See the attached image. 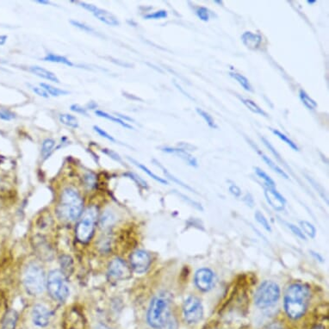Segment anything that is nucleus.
Segmentation results:
<instances>
[{
    "label": "nucleus",
    "instance_id": "obj_1",
    "mask_svg": "<svg viewBox=\"0 0 329 329\" xmlns=\"http://www.w3.org/2000/svg\"><path fill=\"white\" fill-rule=\"evenodd\" d=\"M310 288L304 284H293L284 295V310L291 319H299L306 313L310 304Z\"/></svg>",
    "mask_w": 329,
    "mask_h": 329
},
{
    "label": "nucleus",
    "instance_id": "obj_2",
    "mask_svg": "<svg viewBox=\"0 0 329 329\" xmlns=\"http://www.w3.org/2000/svg\"><path fill=\"white\" fill-rule=\"evenodd\" d=\"M171 316V302L166 293L155 295L150 303L146 320L153 328L161 329L168 323Z\"/></svg>",
    "mask_w": 329,
    "mask_h": 329
},
{
    "label": "nucleus",
    "instance_id": "obj_3",
    "mask_svg": "<svg viewBox=\"0 0 329 329\" xmlns=\"http://www.w3.org/2000/svg\"><path fill=\"white\" fill-rule=\"evenodd\" d=\"M83 201L75 189L66 188L62 192L59 204V214L62 218L69 222L78 219L82 215Z\"/></svg>",
    "mask_w": 329,
    "mask_h": 329
},
{
    "label": "nucleus",
    "instance_id": "obj_4",
    "mask_svg": "<svg viewBox=\"0 0 329 329\" xmlns=\"http://www.w3.org/2000/svg\"><path fill=\"white\" fill-rule=\"evenodd\" d=\"M23 284L27 292L31 295L42 294L46 287L44 271L37 263H31L25 268L23 273Z\"/></svg>",
    "mask_w": 329,
    "mask_h": 329
},
{
    "label": "nucleus",
    "instance_id": "obj_5",
    "mask_svg": "<svg viewBox=\"0 0 329 329\" xmlns=\"http://www.w3.org/2000/svg\"><path fill=\"white\" fill-rule=\"evenodd\" d=\"M280 297V288L275 282L264 281L254 295V303L260 309H267L275 305Z\"/></svg>",
    "mask_w": 329,
    "mask_h": 329
},
{
    "label": "nucleus",
    "instance_id": "obj_6",
    "mask_svg": "<svg viewBox=\"0 0 329 329\" xmlns=\"http://www.w3.org/2000/svg\"><path fill=\"white\" fill-rule=\"evenodd\" d=\"M98 217V210L92 206L86 208L80 216L76 227V238L81 243H87L93 237Z\"/></svg>",
    "mask_w": 329,
    "mask_h": 329
},
{
    "label": "nucleus",
    "instance_id": "obj_7",
    "mask_svg": "<svg viewBox=\"0 0 329 329\" xmlns=\"http://www.w3.org/2000/svg\"><path fill=\"white\" fill-rule=\"evenodd\" d=\"M47 287L51 296L58 302H65L69 295V286L64 273L61 271H52L48 277Z\"/></svg>",
    "mask_w": 329,
    "mask_h": 329
},
{
    "label": "nucleus",
    "instance_id": "obj_8",
    "mask_svg": "<svg viewBox=\"0 0 329 329\" xmlns=\"http://www.w3.org/2000/svg\"><path fill=\"white\" fill-rule=\"evenodd\" d=\"M185 320L189 324L197 323L202 320L203 309L202 303L196 296H189L183 305Z\"/></svg>",
    "mask_w": 329,
    "mask_h": 329
},
{
    "label": "nucleus",
    "instance_id": "obj_9",
    "mask_svg": "<svg viewBox=\"0 0 329 329\" xmlns=\"http://www.w3.org/2000/svg\"><path fill=\"white\" fill-rule=\"evenodd\" d=\"M107 276L110 281H122L131 277V270L123 259H115L109 264Z\"/></svg>",
    "mask_w": 329,
    "mask_h": 329
},
{
    "label": "nucleus",
    "instance_id": "obj_10",
    "mask_svg": "<svg viewBox=\"0 0 329 329\" xmlns=\"http://www.w3.org/2000/svg\"><path fill=\"white\" fill-rule=\"evenodd\" d=\"M130 265L136 273H146L151 264L149 253L144 250H136L130 256Z\"/></svg>",
    "mask_w": 329,
    "mask_h": 329
},
{
    "label": "nucleus",
    "instance_id": "obj_11",
    "mask_svg": "<svg viewBox=\"0 0 329 329\" xmlns=\"http://www.w3.org/2000/svg\"><path fill=\"white\" fill-rule=\"evenodd\" d=\"M216 279L214 273L208 268H202L195 274V284L200 290L207 292L215 286Z\"/></svg>",
    "mask_w": 329,
    "mask_h": 329
},
{
    "label": "nucleus",
    "instance_id": "obj_12",
    "mask_svg": "<svg viewBox=\"0 0 329 329\" xmlns=\"http://www.w3.org/2000/svg\"><path fill=\"white\" fill-rule=\"evenodd\" d=\"M50 311L45 306L37 304L33 308L32 320L37 326H41V327L48 326L49 321H50Z\"/></svg>",
    "mask_w": 329,
    "mask_h": 329
},
{
    "label": "nucleus",
    "instance_id": "obj_13",
    "mask_svg": "<svg viewBox=\"0 0 329 329\" xmlns=\"http://www.w3.org/2000/svg\"><path fill=\"white\" fill-rule=\"evenodd\" d=\"M264 196L266 197L268 203L274 210L278 211H282L284 210L286 200L284 199V197L278 191H276L275 188L265 187Z\"/></svg>",
    "mask_w": 329,
    "mask_h": 329
},
{
    "label": "nucleus",
    "instance_id": "obj_14",
    "mask_svg": "<svg viewBox=\"0 0 329 329\" xmlns=\"http://www.w3.org/2000/svg\"><path fill=\"white\" fill-rule=\"evenodd\" d=\"M242 41L247 48L252 50H256L261 45L262 37L256 33L247 31L242 34Z\"/></svg>",
    "mask_w": 329,
    "mask_h": 329
},
{
    "label": "nucleus",
    "instance_id": "obj_15",
    "mask_svg": "<svg viewBox=\"0 0 329 329\" xmlns=\"http://www.w3.org/2000/svg\"><path fill=\"white\" fill-rule=\"evenodd\" d=\"M93 14L99 21H101L102 23H105L107 25H119V21L117 20V18L114 15L111 14L110 12H107L105 10L97 7L96 10L93 12Z\"/></svg>",
    "mask_w": 329,
    "mask_h": 329
},
{
    "label": "nucleus",
    "instance_id": "obj_16",
    "mask_svg": "<svg viewBox=\"0 0 329 329\" xmlns=\"http://www.w3.org/2000/svg\"><path fill=\"white\" fill-rule=\"evenodd\" d=\"M162 150H163L164 152L167 153V154H173V155L180 156L181 159H183L184 161H186L190 166H197V160L194 157H192V155L186 152L185 149H182V148H172V147H164V148H162Z\"/></svg>",
    "mask_w": 329,
    "mask_h": 329
},
{
    "label": "nucleus",
    "instance_id": "obj_17",
    "mask_svg": "<svg viewBox=\"0 0 329 329\" xmlns=\"http://www.w3.org/2000/svg\"><path fill=\"white\" fill-rule=\"evenodd\" d=\"M29 71L31 73H34L35 75L42 78V79H47L49 81L55 82V83H59V80L57 78L56 75L54 73H52L50 71L47 70L45 68H41L39 66H33L29 68Z\"/></svg>",
    "mask_w": 329,
    "mask_h": 329
},
{
    "label": "nucleus",
    "instance_id": "obj_18",
    "mask_svg": "<svg viewBox=\"0 0 329 329\" xmlns=\"http://www.w3.org/2000/svg\"><path fill=\"white\" fill-rule=\"evenodd\" d=\"M17 321V313L15 310H9L2 322V329H14Z\"/></svg>",
    "mask_w": 329,
    "mask_h": 329
},
{
    "label": "nucleus",
    "instance_id": "obj_19",
    "mask_svg": "<svg viewBox=\"0 0 329 329\" xmlns=\"http://www.w3.org/2000/svg\"><path fill=\"white\" fill-rule=\"evenodd\" d=\"M95 114H96L99 117H103V118L107 119V120H110V121L115 123V124H120L121 126L126 128V129H133V127L130 124L126 123V122L122 120V119L119 118V117H115V115H110L108 113L104 112V111H102V110H96L95 111Z\"/></svg>",
    "mask_w": 329,
    "mask_h": 329
},
{
    "label": "nucleus",
    "instance_id": "obj_20",
    "mask_svg": "<svg viewBox=\"0 0 329 329\" xmlns=\"http://www.w3.org/2000/svg\"><path fill=\"white\" fill-rule=\"evenodd\" d=\"M59 122L66 126L70 127L73 129H76L79 127V121L76 116L71 114H61L59 116Z\"/></svg>",
    "mask_w": 329,
    "mask_h": 329
},
{
    "label": "nucleus",
    "instance_id": "obj_21",
    "mask_svg": "<svg viewBox=\"0 0 329 329\" xmlns=\"http://www.w3.org/2000/svg\"><path fill=\"white\" fill-rule=\"evenodd\" d=\"M257 151H258V153H259V155H261V158L264 160V162L265 163L267 164V166L270 167L271 169H273V171L274 172H277L278 174L280 175V176H282V177H284V178H286V180H288L289 178V176H288L285 172H284V171H283L280 167H279V166H277L274 162H273L272 160H271L270 158L267 157L266 155H264L263 153L260 152L259 151V149H257Z\"/></svg>",
    "mask_w": 329,
    "mask_h": 329
},
{
    "label": "nucleus",
    "instance_id": "obj_22",
    "mask_svg": "<svg viewBox=\"0 0 329 329\" xmlns=\"http://www.w3.org/2000/svg\"><path fill=\"white\" fill-rule=\"evenodd\" d=\"M40 85L50 96L59 97L62 96V95H68V94H69V92H68V91L62 90V89H59V88L54 87L53 85L46 84V83H41Z\"/></svg>",
    "mask_w": 329,
    "mask_h": 329
},
{
    "label": "nucleus",
    "instance_id": "obj_23",
    "mask_svg": "<svg viewBox=\"0 0 329 329\" xmlns=\"http://www.w3.org/2000/svg\"><path fill=\"white\" fill-rule=\"evenodd\" d=\"M43 61H45V62H54V63H59V64H64V65L68 66V67H73V62H71L66 57L62 56V55H57V54H48L43 58Z\"/></svg>",
    "mask_w": 329,
    "mask_h": 329
},
{
    "label": "nucleus",
    "instance_id": "obj_24",
    "mask_svg": "<svg viewBox=\"0 0 329 329\" xmlns=\"http://www.w3.org/2000/svg\"><path fill=\"white\" fill-rule=\"evenodd\" d=\"M115 221V216L112 212L106 211L103 213L101 218H100V227L102 228H110V226L114 224Z\"/></svg>",
    "mask_w": 329,
    "mask_h": 329
},
{
    "label": "nucleus",
    "instance_id": "obj_25",
    "mask_svg": "<svg viewBox=\"0 0 329 329\" xmlns=\"http://www.w3.org/2000/svg\"><path fill=\"white\" fill-rule=\"evenodd\" d=\"M299 97H300V99L301 101L303 102V104L306 106L309 110H314L315 108L317 107V104L316 102L314 100V99H311L308 94H307L305 91L301 90L299 91Z\"/></svg>",
    "mask_w": 329,
    "mask_h": 329
},
{
    "label": "nucleus",
    "instance_id": "obj_26",
    "mask_svg": "<svg viewBox=\"0 0 329 329\" xmlns=\"http://www.w3.org/2000/svg\"><path fill=\"white\" fill-rule=\"evenodd\" d=\"M128 159H129L132 163L135 164V166H137L139 168H141V170H143L144 172H146V174L150 176V177L154 178V180H156L157 182L164 184V185H166V184H167V181H166V180H163L162 177H158L157 175L155 174L154 172H152V171H150L149 169L147 168L146 166H144L142 164L139 163V162L135 161V160H133V159H130V157H128Z\"/></svg>",
    "mask_w": 329,
    "mask_h": 329
},
{
    "label": "nucleus",
    "instance_id": "obj_27",
    "mask_svg": "<svg viewBox=\"0 0 329 329\" xmlns=\"http://www.w3.org/2000/svg\"><path fill=\"white\" fill-rule=\"evenodd\" d=\"M230 76L233 79H235L238 83H239L242 87L244 88L246 91L248 92H253V88L251 85L250 82L248 80L245 76H243L241 73H230Z\"/></svg>",
    "mask_w": 329,
    "mask_h": 329
},
{
    "label": "nucleus",
    "instance_id": "obj_28",
    "mask_svg": "<svg viewBox=\"0 0 329 329\" xmlns=\"http://www.w3.org/2000/svg\"><path fill=\"white\" fill-rule=\"evenodd\" d=\"M242 102L253 113L264 115V116H267L266 112H264V110H262L261 108L259 107V105L253 100L248 99H242Z\"/></svg>",
    "mask_w": 329,
    "mask_h": 329
},
{
    "label": "nucleus",
    "instance_id": "obj_29",
    "mask_svg": "<svg viewBox=\"0 0 329 329\" xmlns=\"http://www.w3.org/2000/svg\"><path fill=\"white\" fill-rule=\"evenodd\" d=\"M54 145H55V141L53 139H46L42 142V157H48L49 154L52 152V150L54 148Z\"/></svg>",
    "mask_w": 329,
    "mask_h": 329
},
{
    "label": "nucleus",
    "instance_id": "obj_30",
    "mask_svg": "<svg viewBox=\"0 0 329 329\" xmlns=\"http://www.w3.org/2000/svg\"><path fill=\"white\" fill-rule=\"evenodd\" d=\"M272 131H273V134H274L276 136H278L280 140H282L284 142L287 144L288 146H290L293 150L298 151V146H296V144H295L294 141H291L290 138L288 137V136H286V135L283 134V133L280 132V131L278 130H273V129Z\"/></svg>",
    "mask_w": 329,
    "mask_h": 329
},
{
    "label": "nucleus",
    "instance_id": "obj_31",
    "mask_svg": "<svg viewBox=\"0 0 329 329\" xmlns=\"http://www.w3.org/2000/svg\"><path fill=\"white\" fill-rule=\"evenodd\" d=\"M300 225H301L303 232L306 233L307 235H309L310 238H315L316 230H315V227L310 222H306V221H301Z\"/></svg>",
    "mask_w": 329,
    "mask_h": 329
},
{
    "label": "nucleus",
    "instance_id": "obj_32",
    "mask_svg": "<svg viewBox=\"0 0 329 329\" xmlns=\"http://www.w3.org/2000/svg\"><path fill=\"white\" fill-rule=\"evenodd\" d=\"M255 172H256V174L258 175L260 178L264 180V184H265L266 187L275 188V182H274V181L271 178L270 176H268L264 171H262L261 169H259V167H256V168H255Z\"/></svg>",
    "mask_w": 329,
    "mask_h": 329
},
{
    "label": "nucleus",
    "instance_id": "obj_33",
    "mask_svg": "<svg viewBox=\"0 0 329 329\" xmlns=\"http://www.w3.org/2000/svg\"><path fill=\"white\" fill-rule=\"evenodd\" d=\"M155 161V162H156V163L158 164V166H161V168H162V170H163L164 174L166 175V177H168L169 180H172V181H173V182H175V183L178 184L180 186H182V187H184V188L187 189V190H188V191H190V192H194V190H193V189L191 188L190 186H187V185H186V184L183 183V182H182L181 180H177V177H175L174 176L171 174V173H170V172H169L168 171L166 170V169L164 168L163 166H161L159 162H157V161Z\"/></svg>",
    "mask_w": 329,
    "mask_h": 329
},
{
    "label": "nucleus",
    "instance_id": "obj_34",
    "mask_svg": "<svg viewBox=\"0 0 329 329\" xmlns=\"http://www.w3.org/2000/svg\"><path fill=\"white\" fill-rule=\"evenodd\" d=\"M197 112L204 119V121L207 123L208 126L212 128V129H216L217 128V125L215 124L214 119H213V117L208 113L206 112V111L202 110V109H198V108L197 109Z\"/></svg>",
    "mask_w": 329,
    "mask_h": 329
},
{
    "label": "nucleus",
    "instance_id": "obj_35",
    "mask_svg": "<svg viewBox=\"0 0 329 329\" xmlns=\"http://www.w3.org/2000/svg\"><path fill=\"white\" fill-rule=\"evenodd\" d=\"M255 218H256L257 222H259V224H261L265 230L269 231V232L272 231V228H271V226L269 222H268L267 219L265 218L264 215L262 214L261 212L257 211L256 213H255Z\"/></svg>",
    "mask_w": 329,
    "mask_h": 329
},
{
    "label": "nucleus",
    "instance_id": "obj_36",
    "mask_svg": "<svg viewBox=\"0 0 329 329\" xmlns=\"http://www.w3.org/2000/svg\"><path fill=\"white\" fill-rule=\"evenodd\" d=\"M84 186L88 189H93L96 186V176L92 172H88L87 174L84 175Z\"/></svg>",
    "mask_w": 329,
    "mask_h": 329
},
{
    "label": "nucleus",
    "instance_id": "obj_37",
    "mask_svg": "<svg viewBox=\"0 0 329 329\" xmlns=\"http://www.w3.org/2000/svg\"><path fill=\"white\" fill-rule=\"evenodd\" d=\"M196 14H197V17H199L200 19L202 20V21H204V22L208 21L210 17H211L210 11L205 7H198L197 11H196Z\"/></svg>",
    "mask_w": 329,
    "mask_h": 329
},
{
    "label": "nucleus",
    "instance_id": "obj_38",
    "mask_svg": "<svg viewBox=\"0 0 329 329\" xmlns=\"http://www.w3.org/2000/svg\"><path fill=\"white\" fill-rule=\"evenodd\" d=\"M166 17H167V12L164 10H161V11H158L154 13L146 15L144 18L145 19H161V18H166Z\"/></svg>",
    "mask_w": 329,
    "mask_h": 329
},
{
    "label": "nucleus",
    "instance_id": "obj_39",
    "mask_svg": "<svg viewBox=\"0 0 329 329\" xmlns=\"http://www.w3.org/2000/svg\"><path fill=\"white\" fill-rule=\"evenodd\" d=\"M125 176H128V177H130V178H132V180L135 181V183L139 185V186H142L144 188H146V187H147V184H146V181H145L142 177H140V176H138L137 174L133 173V172H128V173L125 174Z\"/></svg>",
    "mask_w": 329,
    "mask_h": 329
},
{
    "label": "nucleus",
    "instance_id": "obj_40",
    "mask_svg": "<svg viewBox=\"0 0 329 329\" xmlns=\"http://www.w3.org/2000/svg\"><path fill=\"white\" fill-rule=\"evenodd\" d=\"M61 264H62V267L64 270V273H70L69 269L73 268V261H72L71 258L68 256L62 257Z\"/></svg>",
    "mask_w": 329,
    "mask_h": 329
},
{
    "label": "nucleus",
    "instance_id": "obj_41",
    "mask_svg": "<svg viewBox=\"0 0 329 329\" xmlns=\"http://www.w3.org/2000/svg\"><path fill=\"white\" fill-rule=\"evenodd\" d=\"M71 23L73 26H75L77 28H80L81 31H85V32H89V33L94 32V28H92L91 26L87 25L85 23H81V22H79V21H76V20H72Z\"/></svg>",
    "mask_w": 329,
    "mask_h": 329
},
{
    "label": "nucleus",
    "instance_id": "obj_42",
    "mask_svg": "<svg viewBox=\"0 0 329 329\" xmlns=\"http://www.w3.org/2000/svg\"><path fill=\"white\" fill-rule=\"evenodd\" d=\"M28 86L31 87V90L33 91L36 94H37L38 96L42 97L44 99H48L49 98V95H48L47 92H46L43 88L38 87V86H36V85H33V84H28Z\"/></svg>",
    "mask_w": 329,
    "mask_h": 329
},
{
    "label": "nucleus",
    "instance_id": "obj_43",
    "mask_svg": "<svg viewBox=\"0 0 329 329\" xmlns=\"http://www.w3.org/2000/svg\"><path fill=\"white\" fill-rule=\"evenodd\" d=\"M93 129H94V130H95L99 135H101L102 137L107 139V140L111 141V142H116V140H115V138L111 136V135H109L105 130H102L101 128H99V127L98 126H94L93 127Z\"/></svg>",
    "mask_w": 329,
    "mask_h": 329
},
{
    "label": "nucleus",
    "instance_id": "obj_44",
    "mask_svg": "<svg viewBox=\"0 0 329 329\" xmlns=\"http://www.w3.org/2000/svg\"><path fill=\"white\" fill-rule=\"evenodd\" d=\"M15 114L10 111L8 110H5V109H0V119L5 120V121H11L12 119H14Z\"/></svg>",
    "mask_w": 329,
    "mask_h": 329
},
{
    "label": "nucleus",
    "instance_id": "obj_45",
    "mask_svg": "<svg viewBox=\"0 0 329 329\" xmlns=\"http://www.w3.org/2000/svg\"><path fill=\"white\" fill-rule=\"evenodd\" d=\"M261 140L263 141V142H264L265 146L267 147L268 149L270 150L271 152L273 153V155H274V156H275L279 161L283 162V160H282L281 157H280V155H279V153L277 152V151L274 149V147H273V145H272V144H271L270 142L265 139V138L261 137Z\"/></svg>",
    "mask_w": 329,
    "mask_h": 329
},
{
    "label": "nucleus",
    "instance_id": "obj_46",
    "mask_svg": "<svg viewBox=\"0 0 329 329\" xmlns=\"http://www.w3.org/2000/svg\"><path fill=\"white\" fill-rule=\"evenodd\" d=\"M288 227L290 228V230L292 231L294 234H295L296 236L299 237L300 239L302 240H306V237L304 235V232L295 225H293V224H290V223H288Z\"/></svg>",
    "mask_w": 329,
    "mask_h": 329
},
{
    "label": "nucleus",
    "instance_id": "obj_47",
    "mask_svg": "<svg viewBox=\"0 0 329 329\" xmlns=\"http://www.w3.org/2000/svg\"><path fill=\"white\" fill-rule=\"evenodd\" d=\"M103 153H104L105 155H109L110 158H112V159H114L115 161H119V162H122V160L121 158H120V156H119V155H117L116 153L114 152L113 150L104 148V149H103Z\"/></svg>",
    "mask_w": 329,
    "mask_h": 329
},
{
    "label": "nucleus",
    "instance_id": "obj_48",
    "mask_svg": "<svg viewBox=\"0 0 329 329\" xmlns=\"http://www.w3.org/2000/svg\"><path fill=\"white\" fill-rule=\"evenodd\" d=\"M71 110H73L74 112L79 113V114H82V115H87V111L84 108L81 107L79 104H73L71 106Z\"/></svg>",
    "mask_w": 329,
    "mask_h": 329
},
{
    "label": "nucleus",
    "instance_id": "obj_49",
    "mask_svg": "<svg viewBox=\"0 0 329 329\" xmlns=\"http://www.w3.org/2000/svg\"><path fill=\"white\" fill-rule=\"evenodd\" d=\"M229 192H230L234 197H240L241 194H242L241 189H240L238 186H235V185H232V186L229 187Z\"/></svg>",
    "mask_w": 329,
    "mask_h": 329
},
{
    "label": "nucleus",
    "instance_id": "obj_50",
    "mask_svg": "<svg viewBox=\"0 0 329 329\" xmlns=\"http://www.w3.org/2000/svg\"><path fill=\"white\" fill-rule=\"evenodd\" d=\"M311 253H312V255L313 256L315 257V259H318L319 261L322 262L323 261V259H322V257L319 254V253H315V252H313V251H311Z\"/></svg>",
    "mask_w": 329,
    "mask_h": 329
},
{
    "label": "nucleus",
    "instance_id": "obj_51",
    "mask_svg": "<svg viewBox=\"0 0 329 329\" xmlns=\"http://www.w3.org/2000/svg\"><path fill=\"white\" fill-rule=\"evenodd\" d=\"M116 115H118L119 117H120V119H122V120H124V121H133L132 118H130V117H129V116H127V115H121V114H116Z\"/></svg>",
    "mask_w": 329,
    "mask_h": 329
},
{
    "label": "nucleus",
    "instance_id": "obj_52",
    "mask_svg": "<svg viewBox=\"0 0 329 329\" xmlns=\"http://www.w3.org/2000/svg\"><path fill=\"white\" fill-rule=\"evenodd\" d=\"M7 41V37L6 36H0V46L4 45Z\"/></svg>",
    "mask_w": 329,
    "mask_h": 329
},
{
    "label": "nucleus",
    "instance_id": "obj_53",
    "mask_svg": "<svg viewBox=\"0 0 329 329\" xmlns=\"http://www.w3.org/2000/svg\"><path fill=\"white\" fill-rule=\"evenodd\" d=\"M36 2L38 4H42V5H50L51 4L50 2L46 1V0H37Z\"/></svg>",
    "mask_w": 329,
    "mask_h": 329
},
{
    "label": "nucleus",
    "instance_id": "obj_54",
    "mask_svg": "<svg viewBox=\"0 0 329 329\" xmlns=\"http://www.w3.org/2000/svg\"><path fill=\"white\" fill-rule=\"evenodd\" d=\"M96 329H110L108 327V326H105V325H103V324H99V326H97Z\"/></svg>",
    "mask_w": 329,
    "mask_h": 329
},
{
    "label": "nucleus",
    "instance_id": "obj_55",
    "mask_svg": "<svg viewBox=\"0 0 329 329\" xmlns=\"http://www.w3.org/2000/svg\"><path fill=\"white\" fill-rule=\"evenodd\" d=\"M316 1L315 0H308L307 1V3L310 4V5H313V4H315Z\"/></svg>",
    "mask_w": 329,
    "mask_h": 329
},
{
    "label": "nucleus",
    "instance_id": "obj_56",
    "mask_svg": "<svg viewBox=\"0 0 329 329\" xmlns=\"http://www.w3.org/2000/svg\"><path fill=\"white\" fill-rule=\"evenodd\" d=\"M313 329H324L323 326H316L315 327H314Z\"/></svg>",
    "mask_w": 329,
    "mask_h": 329
},
{
    "label": "nucleus",
    "instance_id": "obj_57",
    "mask_svg": "<svg viewBox=\"0 0 329 329\" xmlns=\"http://www.w3.org/2000/svg\"><path fill=\"white\" fill-rule=\"evenodd\" d=\"M216 3H218V4H222V1H215Z\"/></svg>",
    "mask_w": 329,
    "mask_h": 329
}]
</instances>
